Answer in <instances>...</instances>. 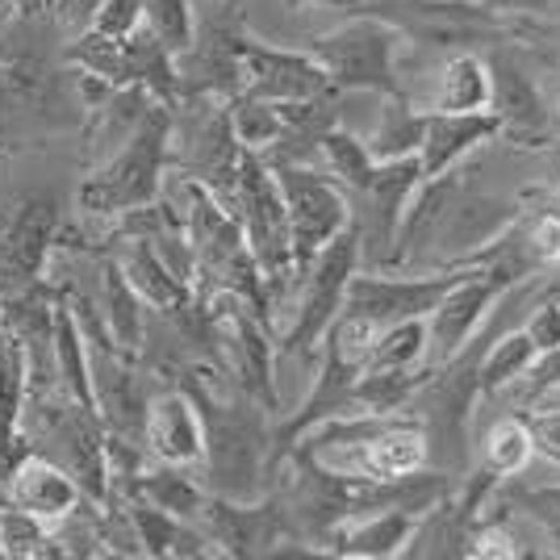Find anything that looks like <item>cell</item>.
<instances>
[{
    "label": "cell",
    "instance_id": "40",
    "mask_svg": "<svg viewBox=\"0 0 560 560\" xmlns=\"http://www.w3.org/2000/svg\"><path fill=\"white\" fill-rule=\"evenodd\" d=\"M47 4H50V0H47Z\"/></svg>",
    "mask_w": 560,
    "mask_h": 560
},
{
    "label": "cell",
    "instance_id": "16",
    "mask_svg": "<svg viewBox=\"0 0 560 560\" xmlns=\"http://www.w3.org/2000/svg\"><path fill=\"white\" fill-rule=\"evenodd\" d=\"M498 139V117L486 114H427V130L419 142L422 176H440L447 167L465 164L472 151Z\"/></svg>",
    "mask_w": 560,
    "mask_h": 560
},
{
    "label": "cell",
    "instance_id": "26",
    "mask_svg": "<svg viewBox=\"0 0 560 560\" xmlns=\"http://www.w3.org/2000/svg\"><path fill=\"white\" fill-rule=\"evenodd\" d=\"M415 364H427V318H406L376 330L364 369H415Z\"/></svg>",
    "mask_w": 560,
    "mask_h": 560
},
{
    "label": "cell",
    "instance_id": "13",
    "mask_svg": "<svg viewBox=\"0 0 560 560\" xmlns=\"http://www.w3.org/2000/svg\"><path fill=\"white\" fill-rule=\"evenodd\" d=\"M4 502L38 514L43 523H55V518H63V514H71L84 502V490L59 460L25 447L4 472Z\"/></svg>",
    "mask_w": 560,
    "mask_h": 560
},
{
    "label": "cell",
    "instance_id": "39",
    "mask_svg": "<svg viewBox=\"0 0 560 560\" xmlns=\"http://www.w3.org/2000/svg\"><path fill=\"white\" fill-rule=\"evenodd\" d=\"M218 4H231V9H238V4H243V0H218Z\"/></svg>",
    "mask_w": 560,
    "mask_h": 560
},
{
    "label": "cell",
    "instance_id": "19",
    "mask_svg": "<svg viewBox=\"0 0 560 560\" xmlns=\"http://www.w3.org/2000/svg\"><path fill=\"white\" fill-rule=\"evenodd\" d=\"M376 101H381V109L373 117V130L360 135L364 147H369V155H373L376 164H389V160H401V155H419L427 114L401 93H381Z\"/></svg>",
    "mask_w": 560,
    "mask_h": 560
},
{
    "label": "cell",
    "instance_id": "8",
    "mask_svg": "<svg viewBox=\"0 0 560 560\" xmlns=\"http://www.w3.org/2000/svg\"><path fill=\"white\" fill-rule=\"evenodd\" d=\"M465 268H447V272H431V277H381V272H364L355 268L343 289V314L364 318L369 327H394L406 318H427L435 302L447 293V284L460 277Z\"/></svg>",
    "mask_w": 560,
    "mask_h": 560
},
{
    "label": "cell",
    "instance_id": "24",
    "mask_svg": "<svg viewBox=\"0 0 560 560\" xmlns=\"http://www.w3.org/2000/svg\"><path fill=\"white\" fill-rule=\"evenodd\" d=\"M498 498L536 532L539 544H548L552 557H560V486L532 490V486H506V481H498Z\"/></svg>",
    "mask_w": 560,
    "mask_h": 560
},
{
    "label": "cell",
    "instance_id": "36",
    "mask_svg": "<svg viewBox=\"0 0 560 560\" xmlns=\"http://www.w3.org/2000/svg\"><path fill=\"white\" fill-rule=\"evenodd\" d=\"M9 9H13V18H22V22H38V18H47V0H4Z\"/></svg>",
    "mask_w": 560,
    "mask_h": 560
},
{
    "label": "cell",
    "instance_id": "37",
    "mask_svg": "<svg viewBox=\"0 0 560 560\" xmlns=\"http://www.w3.org/2000/svg\"><path fill=\"white\" fill-rule=\"evenodd\" d=\"M293 9H351L355 13V4L360 0H289Z\"/></svg>",
    "mask_w": 560,
    "mask_h": 560
},
{
    "label": "cell",
    "instance_id": "7",
    "mask_svg": "<svg viewBox=\"0 0 560 560\" xmlns=\"http://www.w3.org/2000/svg\"><path fill=\"white\" fill-rule=\"evenodd\" d=\"M419 180H422L419 155H401V160H389V164H376L369 185L348 192L351 231H355V243H360V268L364 272L369 268L381 272L389 264L401 213H406V201L419 188Z\"/></svg>",
    "mask_w": 560,
    "mask_h": 560
},
{
    "label": "cell",
    "instance_id": "4",
    "mask_svg": "<svg viewBox=\"0 0 560 560\" xmlns=\"http://www.w3.org/2000/svg\"><path fill=\"white\" fill-rule=\"evenodd\" d=\"M360 268V243L355 231H339L318 256L310 259V268L298 272V302H293V323L280 335V355L289 360H310L318 355V343L327 335L330 318L343 305V289H348L351 272Z\"/></svg>",
    "mask_w": 560,
    "mask_h": 560
},
{
    "label": "cell",
    "instance_id": "6",
    "mask_svg": "<svg viewBox=\"0 0 560 560\" xmlns=\"http://www.w3.org/2000/svg\"><path fill=\"white\" fill-rule=\"evenodd\" d=\"M59 197L47 188H34L0 210V298L43 280L50 252L59 247Z\"/></svg>",
    "mask_w": 560,
    "mask_h": 560
},
{
    "label": "cell",
    "instance_id": "3",
    "mask_svg": "<svg viewBox=\"0 0 560 560\" xmlns=\"http://www.w3.org/2000/svg\"><path fill=\"white\" fill-rule=\"evenodd\" d=\"M234 218L243 226L247 252L256 256L264 284H268V310L272 293H284L298 272H293V252H289V222H284V201L272 167L259 160L256 151L243 147L238 155V185H234Z\"/></svg>",
    "mask_w": 560,
    "mask_h": 560
},
{
    "label": "cell",
    "instance_id": "38",
    "mask_svg": "<svg viewBox=\"0 0 560 560\" xmlns=\"http://www.w3.org/2000/svg\"><path fill=\"white\" fill-rule=\"evenodd\" d=\"M552 126H557V139H560V101H557V109H552Z\"/></svg>",
    "mask_w": 560,
    "mask_h": 560
},
{
    "label": "cell",
    "instance_id": "5",
    "mask_svg": "<svg viewBox=\"0 0 560 560\" xmlns=\"http://www.w3.org/2000/svg\"><path fill=\"white\" fill-rule=\"evenodd\" d=\"M284 201V222H289V252H293V272H305L310 259L327 247L339 231L351 226L348 192L330 180L327 172H314L310 164H280L272 167Z\"/></svg>",
    "mask_w": 560,
    "mask_h": 560
},
{
    "label": "cell",
    "instance_id": "23",
    "mask_svg": "<svg viewBox=\"0 0 560 560\" xmlns=\"http://www.w3.org/2000/svg\"><path fill=\"white\" fill-rule=\"evenodd\" d=\"M318 160L327 164V176L343 188V192H355V188L369 185V176H373V167H376V160L369 155V147H364V139H360L355 130H343V121L330 126L327 135H323V142H318Z\"/></svg>",
    "mask_w": 560,
    "mask_h": 560
},
{
    "label": "cell",
    "instance_id": "1",
    "mask_svg": "<svg viewBox=\"0 0 560 560\" xmlns=\"http://www.w3.org/2000/svg\"><path fill=\"white\" fill-rule=\"evenodd\" d=\"M167 160H172V105L155 101L135 126V135L84 176V185L75 192L80 210L93 218H117L160 201Z\"/></svg>",
    "mask_w": 560,
    "mask_h": 560
},
{
    "label": "cell",
    "instance_id": "34",
    "mask_svg": "<svg viewBox=\"0 0 560 560\" xmlns=\"http://www.w3.org/2000/svg\"><path fill=\"white\" fill-rule=\"evenodd\" d=\"M101 4H105V0H50L47 18H50V25L59 30V38L68 43V38H75V34L93 30V18Z\"/></svg>",
    "mask_w": 560,
    "mask_h": 560
},
{
    "label": "cell",
    "instance_id": "32",
    "mask_svg": "<svg viewBox=\"0 0 560 560\" xmlns=\"http://www.w3.org/2000/svg\"><path fill=\"white\" fill-rule=\"evenodd\" d=\"M523 401H544L548 394L560 389V348H544L536 351V360L527 364V373L514 381Z\"/></svg>",
    "mask_w": 560,
    "mask_h": 560
},
{
    "label": "cell",
    "instance_id": "25",
    "mask_svg": "<svg viewBox=\"0 0 560 560\" xmlns=\"http://www.w3.org/2000/svg\"><path fill=\"white\" fill-rule=\"evenodd\" d=\"M527 460H532V435L523 427V415L511 410V415H502L498 422H490L486 444H481V468L493 472L498 481H506L514 472H523Z\"/></svg>",
    "mask_w": 560,
    "mask_h": 560
},
{
    "label": "cell",
    "instance_id": "14",
    "mask_svg": "<svg viewBox=\"0 0 560 560\" xmlns=\"http://www.w3.org/2000/svg\"><path fill=\"white\" fill-rule=\"evenodd\" d=\"M419 511L406 506H381V511H364L343 518L339 527H330V536L323 539V552L330 557H401L406 539L415 532Z\"/></svg>",
    "mask_w": 560,
    "mask_h": 560
},
{
    "label": "cell",
    "instance_id": "2",
    "mask_svg": "<svg viewBox=\"0 0 560 560\" xmlns=\"http://www.w3.org/2000/svg\"><path fill=\"white\" fill-rule=\"evenodd\" d=\"M401 30L355 9L348 22L310 38L305 55L327 71L330 89L339 93H397V50Z\"/></svg>",
    "mask_w": 560,
    "mask_h": 560
},
{
    "label": "cell",
    "instance_id": "9",
    "mask_svg": "<svg viewBox=\"0 0 560 560\" xmlns=\"http://www.w3.org/2000/svg\"><path fill=\"white\" fill-rule=\"evenodd\" d=\"M490 63V114L498 117V139H506L518 151H544L557 147V126L552 114L539 96L536 80L514 63L511 50H493L486 55ZM493 139V142H498Z\"/></svg>",
    "mask_w": 560,
    "mask_h": 560
},
{
    "label": "cell",
    "instance_id": "15",
    "mask_svg": "<svg viewBox=\"0 0 560 560\" xmlns=\"http://www.w3.org/2000/svg\"><path fill=\"white\" fill-rule=\"evenodd\" d=\"M114 264L121 268V277L130 280V289L142 298V305L151 314H176L192 302V289L185 280H176L167 272V264L160 259V252L151 247V238L139 234H117Z\"/></svg>",
    "mask_w": 560,
    "mask_h": 560
},
{
    "label": "cell",
    "instance_id": "22",
    "mask_svg": "<svg viewBox=\"0 0 560 560\" xmlns=\"http://www.w3.org/2000/svg\"><path fill=\"white\" fill-rule=\"evenodd\" d=\"M427 364L415 369H360L355 376V410H373V415H389L401 410L410 394L427 381Z\"/></svg>",
    "mask_w": 560,
    "mask_h": 560
},
{
    "label": "cell",
    "instance_id": "27",
    "mask_svg": "<svg viewBox=\"0 0 560 560\" xmlns=\"http://www.w3.org/2000/svg\"><path fill=\"white\" fill-rule=\"evenodd\" d=\"M226 114H231V130L238 147H247V151H264V147H272L280 139V130H284V121H280V109L272 101H256V96H231L226 101Z\"/></svg>",
    "mask_w": 560,
    "mask_h": 560
},
{
    "label": "cell",
    "instance_id": "17",
    "mask_svg": "<svg viewBox=\"0 0 560 560\" xmlns=\"http://www.w3.org/2000/svg\"><path fill=\"white\" fill-rule=\"evenodd\" d=\"M435 89L422 101V114H486L490 109V63L477 50H447L435 68Z\"/></svg>",
    "mask_w": 560,
    "mask_h": 560
},
{
    "label": "cell",
    "instance_id": "21",
    "mask_svg": "<svg viewBox=\"0 0 560 560\" xmlns=\"http://www.w3.org/2000/svg\"><path fill=\"white\" fill-rule=\"evenodd\" d=\"M532 360H536V343L527 339L523 327L490 339V348L481 351V360H477V389H481V397L514 389V381L527 373Z\"/></svg>",
    "mask_w": 560,
    "mask_h": 560
},
{
    "label": "cell",
    "instance_id": "28",
    "mask_svg": "<svg viewBox=\"0 0 560 560\" xmlns=\"http://www.w3.org/2000/svg\"><path fill=\"white\" fill-rule=\"evenodd\" d=\"M142 25L160 38V47L172 59H180L192 47V34H197V9H192V0H147Z\"/></svg>",
    "mask_w": 560,
    "mask_h": 560
},
{
    "label": "cell",
    "instance_id": "30",
    "mask_svg": "<svg viewBox=\"0 0 560 560\" xmlns=\"http://www.w3.org/2000/svg\"><path fill=\"white\" fill-rule=\"evenodd\" d=\"M532 435V456L560 468V401H544L539 410H518Z\"/></svg>",
    "mask_w": 560,
    "mask_h": 560
},
{
    "label": "cell",
    "instance_id": "10",
    "mask_svg": "<svg viewBox=\"0 0 560 560\" xmlns=\"http://www.w3.org/2000/svg\"><path fill=\"white\" fill-rule=\"evenodd\" d=\"M238 93L284 105V101H310V96L339 93V89H330L327 71L318 68L305 50H280L264 47L256 38H243V50H238Z\"/></svg>",
    "mask_w": 560,
    "mask_h": 560
},
{
    "label": "cell",
    "instance_id": "35",
    "mask_svg": "<svg viewBox=\"0 0 560 560\" xmlns=\"http://www.w3.org/2000/svg\"><path fill=\"white\" fill-rule=\"evenodd\" d=\"M477 4H486L502 18H539V13L557 9L560 0H477Z\"/></svg>",
    "mask_w": 560,
    "mask_h": 560
},
{
    "label": "cell",
    "instance_id": "20",
    "mask_svg": "<svg viewBox=\"0 0 560 560\" xmlns=\"http://www.w3.org/2000/svg\"><path fill=\"white\" fill-rule=\"evenodd\" d=\"M135 493H139L142 502H151V506H160V511L176 514V518H188V523L201 514L206 498H210V490H206L201 481H192L180 465L142 468L139 477H135Z\"/></svg>",
    "mask_w": 560,
    "mask_h": 560
},
{
    "label": "cell",
    "instance_id": "12",
    "mask_svg": "<svg viewBox=\"0 0 560 560\" xmlns=\"http://www.w3.org/2000/svg\"><path fill=\"white\" fill-rule=\"evenodd\" d=\"M142 447L160 465H201L206 431H201V415H197L192 397L180 385H167L160 394H151L147 415H142Z\"/></svg>",
    "mask_w": 560,
    "mask_h": 560
},
{
    "label": "cell",
    "instance_id": "29",
    "mask_svg": "<svg viewBox=\"0 0 560 560\" xmlns=\"http://www.w3.org/2000/svg\"><path fill=\"white\" fill-rule=\"evenodd\" d=\"M50 523H43L38 514L22 511L13 502H0V557L9 560H30L47 557Z\"/></svg>",
    "mask_w": 560,
    "mask_h": 560
},
{
    "label": "cell",
    "instance_id": "11",
    "mask_svg": "<svg viewBox=\"0 0 560 560\" xmlns=\"http://www.w3.org/2000/svg\"><path fill=\"white\" fill-rule=\"evenodd\" d=\"M506 284L493 280L481 268H465L460 277L447 284V293L435 302V310L427 314V369L447 364L456 351L465 348L468 339L477 335V327L486 323L493 298Z\"/></svg>",
    "mask_w": 560,
    "mask_h": 560
},
{
    "label": "cell",
    "instance_id": "33",
    "mask_svg": "<svg viewBox=\"0 0 560 560\" xmlns=\"http://www.w3.org/2000/svg\"><path fill=\"white\" fill-rule=\"evenodd\" d=\"M142 9H147V0H105L96 9L93 30L96 34H109V38H126V34H135L142 25Z\"/></svg>",
    "mask_w": 560,
    "mask_h": 560
},
{
    "label": "cell",
    "instance_id": "18",
    "mask_svg": "<svg viewBox=\"0 0 560 560\" xmlns=\"http://www.w3.org/2000/svg\"><path fill=\"white\" fill-rule=\"evenodd\" d=\"M96 310H101V323H105V335L114 339V348L139 360L142 335H147V305L130 289V280L121 277L114 256L101 264V302H96Z\"/></svg>",
    "mask_w": 560,
    "mask_h": 560
},
{
    "label": "cell",
    "instance_id": "31",
    "mask_svg": "<svg viewBox=\"0 0 560 560\" xmlns=\"http://www.w3.org/2000/svg\"><path fill=\"white\" fill-rule=\"evenodd\" d=\"M523 330H527V339L536 343V351L560 348V284H552V289L527 310Z\"/></svg>",
    "mask_w": 560,
    "mask_h": 560
}]
</instances>
